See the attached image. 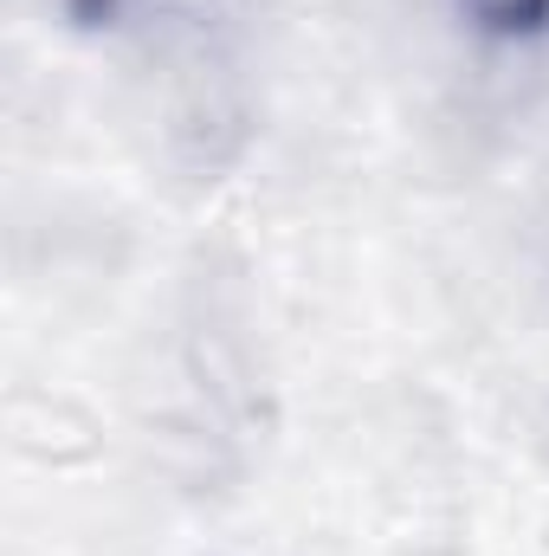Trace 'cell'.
<instances>
[{
  "mask_svg": "<svg viewBox=\"0 0 549 556\" xmlns=\"http://www.w3.org/2000/svg\"><path fill=\"white\" fill-rule=\"evenodd\" d=\"M485 26H537L549 20V0H465Z\"/></svg>",
  "mask_w": 549,
  "mask_h": 556,
  "instance_id": "1",
  "label": "cell"
}]
</instances>
